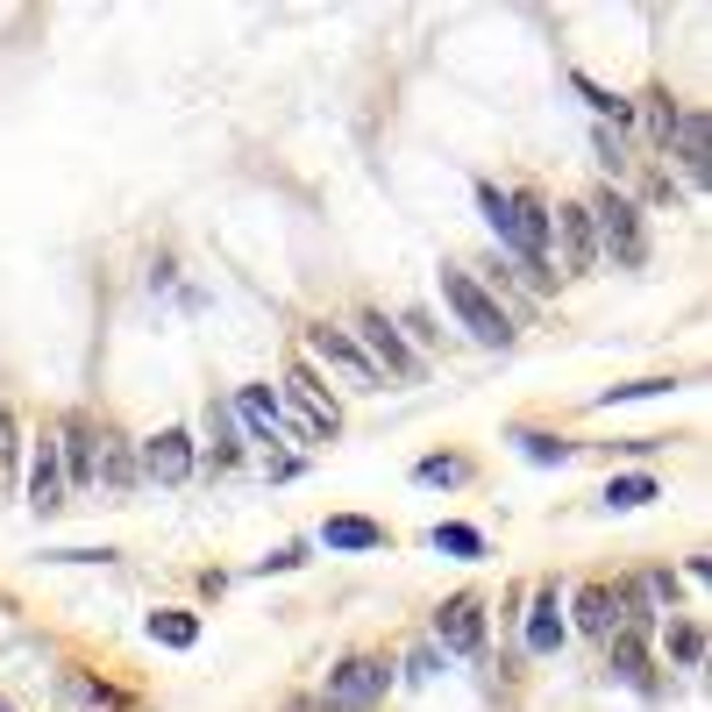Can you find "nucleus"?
Here are the masks:
<instances>
[{
	"label": "nucleus",
	"instance_id": "nucleus-30",
	"mask_svg": "<svg viewBox=\"0 0 712 712\" xmlns=\"http://www.w3.org/2000/svg\"><path fill=\"white\" fill-rule=\"evenodd\" d=\"M100 484H108V492H135V457H129V442L108 449V463H100Z\"/></svg>",
	"mask_w": 712,
	"mask_h": 712
},
{
	"label": "nucleus",
	"instance_id": "nucleus-8",
	"mask_svg": "<svg viewBox=\"0 0 712 712\" xmlns=\"http://www.w3.org/2000/svg\"><path fill=\"white\" fill-rule=\"evenodd\" d=\"M435 648L442 656H478L484 648V599L478 592H457L435 605Z\"/></svg>",
	"mask_w": 712,
	"mask_h": 712
},
{
	"label": "nucleus",
	"instance_id": "nucleus-22",
	"mask_svg": "<svg viewBox=\"0 0 712 712\" xmlns=\"http://www.w3.org/2000/svg\"><path fill=\"white\" fill-rule=\"evenodd\" d=\"M328 549H392V535L377 521H363V513H336V521L321 527Z\"/></svg>",
	"mask_w": 712,
	"mask_h": 712
},
{
	"label": "nucleus",
	"instance_id": "nucleus-17",
	"mask_svg": "<svg viewBox=\"0 0 712 712\" xmlns=\"http://www.w3.org/2000/svg\"><path fill=\"white\" fill-rule=\"evenodd\" d=\"M662 656H670L677 670H705V620L699 613H670V627H662Z\"/></svg>",
	"mask_w": 712,
	"mask_h": 712
},
{
	"label": "nucleus",
	"instance_id": "nucleus-2",
	"mask_svg": "<svg viewBox=\"0 0 712 712\" xmlns=\"http://www.w3.org/2000/svg\"><path fill=\"white\" fill-rule=\"evenodd\" d=\"M285 399H293V414H285V435H293V442L321 449V442H336V435H342V399L321 385V371H314L307 357L285 363Z\"/></svg>",
	"mask_w": 712,
	"mask_h": 712
},
{
	"label": "nucleus",
	"instance_id": "nucleus-21",
	"mask_svg": "<svg viewBox=\"0 0 712 712\" xmlns=\"http://www.w3.org/2000/svg\"><path fill=\"white\" fill-rule=\"evenodd\" d=\"M677 114H684V108H677V94H662V86H656V94H642V100H634V121H642V135H648L656 150H670V135H677Z\"/></svg>",
	"mask_w": 712,
	"mask_h": 712
},
{
	"label": "nucleus",
	"instance_id": "nucleus-32",
	"mask_svg": "<svg viewBox=\"0 0 712 712\" xmlns=\"http://www.w3.org/2000/svg\"><path fill=\"white\" fill-rule=\"evenodd\" d=\"M307 563V541H285L278 556H264V563H256V578H271V570H299Z\"/></svg>",
	"mask_w": 712,
	"mask_h": 712
},
{
	"label": "nucleus",
	"instance_id": "nucleus-18",
	"mask_svg": "<svg viewBox=\"0 0 712 712\" xmlns=\"http://www.w3.org/2000/svg\"><path fill=\"white\" fill-rule=\"evenodd\" d=\"M570 613H578V627L592 634V642H605V634L620 627V592L613 584H584V592L570 599Z\"/></svg>",
	"mask_w": 712,
	"mask_h": 712
},
{
	"label": "nucleus",
	"instance_id": "nucleus-3",
	"mask_svg": "<svg viewBox=\"0 0 712 712\" xmlns=\"http://www.w3.org/2000/svg\"><path fill=\"white\" fill-rule=\"evenodd\" d=\"M442 299H449V314L463 321V336H471L478 350H513V336H521V328L492 307V293H484L463 264H442Z\"/></svg>",
	"mask_w": 712,
	"mask_h": 712
},
{
	"label": "nucleus",
	"instance_id": "nucleus-31",
	"mask_svg": "<svg viewBox=\"0 0 712 712\" xmlns=\"http://www.w3.org/2000/svg\"><path fill=\"white\" fill-rule=\"evenodd\" d=\"M442 662H449V656H442L435 642L414 648V656H406V684H435V677H442Z\"/></svg>",
	"mask_w": 712,
	"mask_h": 712
},
{
	"label": "nucleus",
	"instance_id": "nucleus-11",
	"mask_svg": "<svg viewBox=\"0 0 712 712\" xmlns=\"http://www.w3.org/2000/svg\"><path fill=\"white\" fill-rule=\"evenodd\" d=\"M193 463H200V449H193L186 428H164V435L143 442V478H157V484H186Z\"/></svg>",
	"mask_w": 712,
	"mask_h": 712
},
{
	"label": "nucleus",
	"instance_id": "nucleus-35",
	"mask_svg": "<svg viewBox=\"0 0 712 712\" xmlns=\"http://www.w3.org/2000/svg\"><path fill=\"white\" fill-rule=\"evenodd\" d=\"M0 712H14V705H8V699H0Z\"/></svg>",
	"mask_w": 712,
	"mask_h": 712
},
{
	"label": "nucleus",
	"instance_id": "nucleus-16",
	"mask_svg": "<svg viewBox=\"0 0 712 712\" xmlns=\"http://www.w3.org/2000/svg\"><path fill=\"white\" fill-rule=\"evenodd\" d=\"M563 599H556V584H541L535 592V613H527V656H556L563 648Z\"/></svg>",
	"mask_w": 712,
	"mask_h": 712
},
{
	"label": "nucleus",
	"instance_id": "nucleus-12",
	"mask_svg": "<svg viewBox=\"0 0 712 712\" xmlns=\"http://www.w3.org/2000/svg\"><path fill=\"white\" fill-rule=\"evenodd\" d=\"M57 463H65L72 492H86V484L100 478V463H94V420H86V414H65V428H57Z\"/></svg>",
	"mask_w": 712,
	"mask_h": 712
},
{
	"label": "nucleus",
	"instance_id": "nucleus-5",
	"mask_svg": "<svg viewBox=\"0 0 712 712\" xmlns=\"http://www.w3.org/2000/svg\"><path fill=\"white\" fill-rule=\"evenodd\" d=\"M350 336H357V350L377 363L385 377H399V385H414L420 377V357L406 350V336H399V321H385L377 307H357V321H350Z\"/></svg>",
	"mask_w": 712,
	"mask_h": 712
},
{
	"label": "nucleus",
	"instance_id": "nucleus-10",
	"mask_svg": "<svg viewBox=\"0 0 712 712\" xmlns=\"http://www.w3.org/2000/svg\"><path fill=\"white\" fill-rule=\"evenodd\" d=\"M670 157L684 164V178H691V186L705 193V178H712V121H705V108H684V114H677Z\"/></svg>",
	"mask_w": 712,
	"mask_h": 712
},
{
	"label": "nucleus",
	"instance_id": "nucleus-4",
	"mask_svg": "<svg viewBox=\"0 0 712 712\" xmlns=\"http://www.w3.org/2000/svg\"><path fill=\"white\" fill-rule=\"evenodd\" d=\"M392 691V662L385 656H342L321 684V705L328 712H371L377 699Z\"/></svg>",
	"mask_w": 712,
	"mask_h": 712
},
{
	"label": "nucleus",
	"instance_id": "nucleus-14",
	"mask_svg": "<svg viewBox=\"0 0 712 712\" xmlns=\"http://www.w3.org/2000/svg\"><path fill=\"white\" fill-rule=\"evenodd\" d=\"M471 193H478V215H484V229H492V242L513 256V264H521V221H513V193L492 186V178H478Z\"/></svg>",
	"mask_w": 712,
	"mask_h": 712
},
{
	"label": "nucleus",
	"instance_id": "nucleus-20",
	"mask_svg": "<svg viewBox=\"0 0 712 712\" xmlns=\"http://www.w3.org/2000/svg\"><path fill=\"white\" fill-rule=\"evenodd\" d=\"M605 670L627 677V684H642V677H648V634L613 627V634H605Z\"/></svg>",
	"mask_w": 712,
	"mask_h": 712
},
{
	"label": "nucleus",
	"instance_id": "nucleus-29",
	"mask_svg": "<svg viewBox=\"0 0 712 712\" xmlns=\"http://www.w3.org/2000/svg\"><path fill=\"white\" fill-rule=\"evenodd\" d=\"M592 157H599V164H605V172H613V178H620V172H627V164H634V157H627V135H620V129H592Z\"/></svg>",
	"mask_w": 712,
	"mask_h": 712
},
{
	"label": "nucleus",
	"instance_id": "nucleus-6",
	"mask_svg": "<svg viewBox=\"0 0 712 712\" xmlns=\"http://www.w3.org/2000/svg\"><path fill=\"white\" fill-rule=\"evenodd\" d=\"M307 350L321 357L328 371H342V377H350V392H385V371H377V363L357 350V336H350V328L314 321V328H307Z\"/></svg>",
	"mask_w": 712,
	"mask_h": 712
},
{
	"label": "nucleus",
	"instance_id": "nucleus-24",
	"mask_svg": "<svg viewBox=\"0 0 712 712\" xmlns=\"http://www.w3.org/2000/svg\"><path fill=\"white\" fill-rule=\"evenodd\" d=\"M648 499H662V484L648 478V471H627V478H605L599 506L605 513H634V506H648Z\"/></svg>",
	"mask_w": 712,
	"mask_h": 712
},
{
	"label": "nucleus",
	"instance_id": "nucleus-7",
	"mask_svg": "<svg viewBox=\"0 0 712 712\" xmlns=\"http://www.w3.org/2000/svg\"><path fill=\"white\" fill-rule=\"evenodd\" d=\"M556 250H563V278H592V271H599V242H592V215H584V200L549 207V256Z\"/></svg>",
	"mask_w": 712,
	"mask_h": 712
},
{
	"label": "nucleus",
	"instance_id": "nucleus-13",
	"mask_svg": "<svg viewBox=\"0 0 712 712\" xmlns=\"http://www.w3.org/2000/svg\"><path fill=\"white\" fill-rule=\"evenodd\" d=\"M29 506L57 513L65 506V463H57V435H36V457H29Z\"/></svg>",
	"mask_w": 712,
	"mask_h": 712
},
{
	"label": "nucleus",
	"instance_id": "nucleus-23",
	"mask_svg": "<svg viewBox=\"0 0 712 712\" xmlns=\"http://www.w3.org/2000/svg\"><path fill=\"white\" fill-rule=\"evenodd\" d=\"M143 634H150L157 648H193V642H200V613H186V605H164V613L143 620Z\"/></svg>",
	"mask_w": 712,
	"mask_h": 712
},
{
	"label": "nucleus",
	"instance_id": "nucleus-1",
	"mask_svg": "<svg viewBox=\"0 0 712 712\" xmlns=\"http://www.w3.org/2000/svg\"><path fill=\"white\" fill-rule=\"evenodd\" d=\"M584 215H592L599 264H605V256H613L620 271H642L648 264V221H642V207H634L620 186H599L592 200H584Z\"/></svg>",
	"mask_w": 712,
	"mask_h": 712
},
{
	"label": "nucleus",
	"instance_id": "nucleus-25",
	"mask_svg": "<svg viewBox=\"0 0 712 712\" xmlns=\"http://www.w3.org/2000/svg\"><path fill=\"white\" fill-rule=\"evenodd\" d=\"M506 435L521 442L527 463H570V457H578V442H563V435H549V428H527V420H513Z\"/></svg>",
	"mask_w": 712,
	"mask_h": 712
},
{
	"label": "nucleus",
	"instance_id": "nucleus-9",
	"mask_svg": "<svg viewBox=\"0 0 712 712\" xmlns=\"http://www.w3.org/2000/svg\"><path fill=\"white\" fill-rule=\"evenodd\" d=\"M229 414L242 420V442H285V399L271 385H242Z\"/></svg>",
	"mask_w": 712,
	"mask_h": 712
},
{
	"label": "nucleus",
	"instance_id": "nucleus-27",
	"mask_svg": "<svg viewBox=\"0 0 712 712\" xmlns=\"http://www.w3.org/2000/svg\"><path fill=\"white\" fill-rule=\"evenodd\" d=\"M428 541L442 556H457V563H478V556H484V535H478V527H463V521H435Z\"/></svg>",
	"mask_w": 712,
	"mask_h": 712
},
{
	"label": "nucleus",
	"instance_id": "nucleus-26",
	"mask_svg": "<svg viewBox=\"0 0 712 712\" xmlns=\"http://www.w3.org/2000/svg\"><path fill=\"white\" fill-rule=\"evenodd\" d=\"M471 478H478L471 457H420V463H414V484H428V492H435V484L449 492V484H471Z\"/></svg>",
	"mask_w": 712,
	"mask_h": 712
},
{
	"label": "nucleus",
	"instance_id": "nucleus-19",
	"mask_svg": "<svg viewBox=\"0 0 712 712\" xmlns=\"http://www.w3.org/2000/svg\"><path fill=\"white\" fill-rule=\"evenodd\" d=\"M570 86H578V94H584V108L599 114V129H605V121H613L620 135L634 129V100H627V94H613V86H599L592 72H570Z\"/></svg>",
	"mask_w": 712,
	"mask_h": 712
},
{
	"label": "nucleus",
	"instance_id": "nucleus-33",
	"mask_svg": "<svg viewBox=\"0 0 712 712\" xmlns=\"http://www.w3.org/2000/svg\"><path fill=\"white\" fill-rule=\"evenodd\" d=\"M51 563H114V549H51Z\"/></svg>",
	"mask_w": 712,
	"mask_h": 712
},
{
	"label": "nucleus",
	"instance_id": "nucleus-15",
	"mask_svg": "<svg viewBox=\"0 0 712 712\" xmlns=\"http://www.w3.org/2000/svg\"><path fill=\"white\" fill-rule=\"evenodd\" d=\"M200 428H207V471H235L242 463V435H235V414H229V399H207V414H200Z\"/></svg>",
	"mask_w": 712,
	"mask_h": 712
},
{
	"label": "nucleus",
	"instance_id": "nucleus-28",
	"mask_svg": "<svg viewBox=\"0 0 712 712\" xmlns=\"http://www.w3.org/2000/svg\"><path fill=\"white\" fill-rule=\"evenodd\" d=\"M656 392H677V377H634V385H613V392H599V414L605 406H620V399H656Z\"/></svg>",
	"mask_w": 712,
	"mask_h": 712
},
{
	"label": "nucleus",
	"instance_id": "nucleus-34",
	"mask_svg": "<svg viewBox=\"0 0 712 712\" xmlns=\"http://www.w3.org/2000/svg\"><path fill=\"white\" fill-rule=\"evenodd\" d=\"M14 463V420H8V406H0V471Z\"/></svg>",
	"mask_w": 712,
	"mask_h": 712
}]
</instances>
